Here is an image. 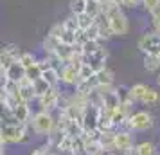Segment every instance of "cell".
I'll return each mask as SVG.
<instances>
[{"mask_svg": "<svg viewBox=\"0 0 160 155\" xmlns=\"http://www.w3.org/2000/svg\"><path fill=\"white\" fill-rule=\"evenodd\" d=\"M101 9L102 15L108 20V25L113 36H126L130 33V20H128V16H126V13L121 6H117L115 2L108 0V2L101 4Z\"/></svg>", "mask_w": 160, "mask_h": 155, "instance_id": "cell-1", "label": "cell"}, {"mask_svg": "<svg viewBox=\"0 0 160 155\" xmlns=\"http://www.w3.org/2000/svg\"><path fill=\"white\" fill-rule=\"evenodd\" d=\"M56 126V116L52 112L36 110L32 112L29 121V132L38 135V137H47Z\"/></svg>", "mask_w": 160, "mask_h": 155, "instance_id": "cell-2", "label": "cell"}, {"mask_svg": "<svg viewBox=\"0 0 160 155\" xmlns=\"http://www.w3.org/2000/svg\"><path fill=\"white\" fill-rule=\"evenodd\" d=\"M0 137L6 144H27L31 142V132L27 125H0Z\"/></svg>", "mask_w": 160, "mask_h": 155, "instance_id": "cell-3", "label": "cell"}, {"mask_svg": "<svg viewBox=\"0 0 160 155\" xmlns=\"http://www.w3.org/2000/svg\"><path fill=\"white\" fill-rule=\"evenodd\" d=\"M153 125H155V121H153V116L149 112L146 110H137V112H131L128 121H126V125L124 128L128 130V132H148V130H151Z\"/></svg>", "mask_w": 160, "mask_h": 155, "instance_id": "cell-4", "label": "cell"}, {"mask_svg": "<svg viewBox=\"0 0 160 155\" xmlns=\"http://www.w3.org/2000/svg\"><path fill=\"white\" fill-rule=\"evenodd\" d=\"M34 101L38 103V110L54 114V112L59 110V105H61V90H59V87H51L43 96L36 97Z\"/></svg>", "mask_w": 160, "mask_h": 155, "instance_id": "cell-5", "label": "cell"}, {"mask_svg": "<svg viewBox=\"0 0 160 155\" xmlns=\"http://www.w3.org/2000/svg\"><path fill=\"white\" fill-rule=\"evenodd\" d=\"M137 47L142 54H157L160 56V34L155 31L142 33L137 40Z\"/></svg>", "mask_w": 160, "mask_h": 155, "instance_id": "cell-6", "label": "cell"}, {"mask_svg": "<svg viewBox=\"0 0 160 155\" xmlns=\"http://www.w3.org/2000/svg\"><path fill=\"white\" fill-rule=\"evenodd\" d=\"M106 61H108V49H106L104 45H101L97 51H94L92 54H88V56L83 58V63H87L94 72H99L104 67H108Z\"/></svg>", "mask_w": 160, "mask_h": 155, "instance_id": "cell-7", "label": "cell"}, {"mask_svg": "<svg viewBox=\"0 0 160 155\" xmlns=\"http://www.w3.org/2000/svg\"><path fill=\"white\" fill-rule=\"evenodd\" d=\"M81 65H74V63H63L61 69L58 70L59 74V85L63 87H76L78 83V74H79Z\"/></svg>", "mask_w": 160, "mask_h": 155, "instance_id": "cell-8", "label": "cell"}, {"mask_svg": "<svg viewBox=\"0 0 160 155\" xmlns=\"http://www.w3.org/2000/svg\"><path fill=\"white\" fill-rule=\"evenodd\" d=\"M97 117H99V108L92 106V105H87V108L83 110L81 119H79V125L83 128V132H94V130H97Z\"/></svg>", "mask_w": 160, "mask_h": 155, "instance_id": "cell-9", "label": "cell"}, {"mask_svg": "<svg viewBox=\"0 0 160 155\" xmlns=\"http://www.w3.org/2000/svg\"><path fill=\"white\" fill-rule=\"evenodd\" d=\"M131 106H133V103H119V106L110 114V117H112V123H113V128H115V130L124 128L126 121H128V117H130V114L133 112Z\"/></svg>", "mask_w": 160, "mask_h": 155, "instance_id": "cell-10", "label": "cell"}, {"mask_svg": "<svg viewBox=\"0 0 160 155\" xmlns=\"http://www.w3.org/2000/svg\"><path fill=\"white\" fill-rule=\"evenodd\" d=\"M20 56V47L15 44H0V63L4 70L8 69L13 61H16Z\"/></svg>", "mask_w": 160, "mask_h": 155, "instance_id": "cell-11", "label": "cell"}, {"mask_svg": "<svg viewBox=\"0 0 160 155\" xmlns=\"http://www.w3.org/2000/svg\"><path fill=\"white\" fill-rule=\"evenodd\" d=\"M130 148H133V133L128 130H115V137H113V152L124 153Z\"/></svg>", "mask_w": 160, "mask_h": 155, "instance_id": "cell-12", "label": "cell"}, {"mask_svg": "<svg viewBox=\"0 0 160 155\" xmlns=\"http://www.w3.org/2000/svg\"><path fill=\"white\" fill-rule=\"evenodd\" d=\"M9 110H11V116L15 119V123L29 126L31 116H32V110H31L29 103H16V105H13Z\"/></svg>", "mask_w": 160, "mask_h": 155, "instance_id": "cell-13", "label": "cell"}, {"mask_svg": "<svg viewBox=\"0 0 160 155\" xmlns=\"http://www.w3.org/2000/svg\"><path fill=\"white\" fill-rule=\"evenodd\" d=\"M4 76H6L8 81L18 83V81H22L23 78H25V69H23V67L18 63V59H16V61H13V63L4 70Z\"/></svg>", "mask_w": 160, "mask_h": 155, "instance_id": "cell-14", "label": "cell"}, {"mask_svg": "<svg viewBox=\"0 0 160 155\" xmlns=\"http://www.w3.org/2000/svg\"><path fill=\"white\" fill-rule=\"evenodd\" d=\"M95 81H97V87H115V74L112 69L104 67L102 70L95 72Z\"/></svg>", "mask_w": 160, "mask_h": 155, "instance_id": "cell-15", "label": "cell"}, {"mask_svg": "<svg viewBox=\"0 0 160 155\" xmlns=\"http://www.w3.org/2000/svg\"><path fill=\"white\" fill-rule=\"evenodd\" d=\"M95 25H97V33H99V42H108L110 38H113L112 29L108 25V20H106V16L102 13L95 18Z\"/></svg>", "mask_w": 160, "mask_h": 155, "instance_id": "cell-16", "label": "cell"}, {"mask_svg": "<svg viewBox=\"0 0 160 155\" xmlns=\"http://www.w3.org/2000/svg\"><path fill=\"white\" fill-rule=\"evenodd\" d=\"M18 94L22 97V101H25V103L34 101L36 96H34V90H32V81H29L27 78H23L22 81H18Z\"/></svg>", "mask_w": 160, "mask_h": 155, "instance_id": "cell-17", "label": "cell"}, {"mask_svg": "<svg viewBox=\"0 0 160 155\" xmlns=\"http://www.w3.org/2000/svg\"><path fill=\"white\" fill-rule=\"evenodd\" d=\"M117 106H119V99H117L115 90H110V92H106V94H102V105L99 106V108H102L104 112L112 114Z\"/></svg>", "mask_w": 160, "mask_h": 155, "instance_id": "cell-18", "label": "cell"}, {"mask_svg": "<svg viewBox=\"0 0 160 155\" xmlns=\"http://www.w3.org/2000/svg\"><path fill=\"white\" fill-rule=\"evenodd\" d=\"M113 137H115V130L110 132H99L97 135V142L101 144L104 152H113Z\"/></svg>", "mask_w": 160, "mask_h": 155, "instance_id": "cell-19", "label": "cell"}, {"mask_svg": "<svg viewBox=\"0 0 160 155\" xmlns=\"http://www.w3.org/2000/svg\"><path fill=\"white\" fill-rule=\"evenodd\" d=\"M158 103H160V92L148 85L144 96H142V99H140V105H146V106H155V105H158Z\"/></svg>", "mask_w": 160, "mask_h": 155, "instance_id": "cell-20", "label": "cell"}, {"mask_svg": "<svg viewBox=\"0 0 160 155\" xmlns=\"http://www.w3.org/2000/svg\"><path fill=\"white\" fill-rule=\"evenodd\" d=\"M110 130H115L112 117H110L108 112H104L102 108H99V117H97V132H110Z\"/></svg>", "mask_w": 160, "mask_h": 155, "instance_id": "cell-21", "label": "cell"}, {"mask_svg": "<svg viewBox=\"0 0 160 155\" xmlns=\"http://www.w3.org/2000/svg\"><path fill=\"white\" fill-rule=\"evenodd\" d=\"M142 63H144V69L148 72H158L160 70V56H157V54H144Z\"/></svg>", "mask_w": 160, "mask_h": 155, "instance_id": "cell-22", "label": "cell"}, {"mask_svg": "<svg viewBox=\"0 0 160 155\" xmlns=\"http://www.w3.org/2000/svg\"><path fill=\"white\" fill-rule=\"evenodd\" d=\"M38 56L31 51H20V56H18V63L23 67V69H29V67L36 65Z\"/></svg>", "mask_w": 160, "mask_h": 155, "instance_id": "cell-23", "label": "cell"}, {"mask_svg": "<svg viewBox=\"0 0 160 155\" xmlns=\"http://www.w3.org/2000/svg\"><path fill=\"white\" fill-rule=\"evenodd\" d=\"M135 152L137 155H157V146L149 142V141H142V142H138L137 146H135Z\"/></svg>", "mask_w": 160, "mask_h": 155, "instance_id": "cell-24", "label": "cell"}, {"mask_svg": "<svg viewBox=\"0 0 160 155\" xmlns=\"http://www.w3.org/2000/svg\"><path fill=\"white\" fill-rule=\"evenodd\" d=\"M117 94V99L119 103H131V97H130V87L128 85H115L113 87Z\"/></svg>", "mask_w": 160, "mask_h": 155, "instance_id": "cell-25", "label": "cell"}, {"mask_svg": "<svg viewBox=\"0 0 160 155\" xmlns=\"http://www.w3.org/2000/svg\"><path fill=\"white\" fill-rule=\"evenodd\" d=\"M49 89H51V85L45 81L43 78H38V80H34V81H32V90H34V96H36V97L43 96Z\"/></svg>", "mask_w": 160, "mask_h": 155, "instance_id": "cell-26", "label": "cell"}, {"mask_svg": "<svg viewBox=\"0 0 160 155\" xmlns=\"http://www.w3.org/2000/svg\"><path fill=\"white\" fill-rule=\"evenodd\" d=\"M68 9H70V15H74V16L85 13V9H87V0H70V2H68Z\"/></svg>", "mask_w": 160, "mask_h": 155, "instance_id": "cell-27", "label": "cell"}, {"mask_svg": "<svg viewBox=\"0 0 160 155\" xmlns=\"http://www.w3.org/2000/svg\"><path fill=\"white\" fill-rule=\"evenodd\" d=\"M149 16H151V25H153V31L160 34V2L155 6V8L149 11Z\"/></svg>", "mask_w": 160, "mask_h": 155, "instance_id": "cell-28", "label": "cell"}, {"mask_svg": "<svg viewBox=\"0 0 160 155\" xmlns=\"http://www.w3.org/2000/svg\"><path fill=\"white\" fill-rule=\"evenodd\" d=\"M61 27L65 31H70V33H78L79 27H78V20H76V16L74 15H68L67 18L61 20Z\"/></svg>", "mask_w": 160, "mask_h": 155, "instance_id": "cell-29", "label": "cell"}, {"mask_svg": "<svg viewBox=\"0 0 160 155\" xmlns=\"http://www.w3.org/2000/svg\"><path fill=\"white\" fill-rule=\"evenodd\" d=\"M76 20H78V27H79V31L88 29V27L95 22V20L88 15V13H81V15H78V16H76Z\"/></svg>", "mask_w": 160, "mask_h": 155, "instance_id": "cell-30", "label": "cell"}, {"mask_svg": "<svg viewBox=\"0 0 160 155\" xmlns=\"http://www.w3.org/2000/svg\"><path fill=\"white\" fill-rule=\"evenodd\" d=\"M85 13H88V15L92 16V18H97V16L102 13L101 9V4L97 2V0H90V2H87V9H85Z\"/></svg>", "mask_w": 160, "mask_h": 155, "instance_id": "cell-31", "label": "cell"}, {"mask_svg": "<svg viewBox=\"0 0 160 155\" xmlns=\"http://www.w3.org/2000/svg\"><path fill=\"white\" fill-rule=\"evenodd\" d=\"M25 78H27L29 81H34L38 78H42V70H40V67H38V61H36V65L25 69Z\"/></svg>", "mask_w": 160, "mask_h": 155, "instance_id": "cell-32", "label": "cell"}, {"mask_svg": "<svg viewBox=\"0 0 160 155\" xmlns=\"http://www.w3.org/2000/svg\"><path fill=\"white\" fill-rule=\"evenodd\" d=\"M158 2H160V0H142V8H144L146 11L149 13V11H151V9L155 8V6H157Z\"/></svg>", "mask_w": 160, "mask_h": 155, "instance_id": "cell-33", "label": "cell"}, {"mask_svg": "<svg viewBox=\"0 0 160 155\" xmlns=\"http://www.w3.org/2000/svg\"><path fill=\"white\" fill-rule=\"evenodd\" d=\"M104 155H122V153H119V152H106Z\"/></svg>", "mask_w": 160, "mask_h": 155, "instance_id": "cell-34", "label": "cell"}, {"mask_svg": "<svg viewBox=\"0 0 160 155\" xmlns=\"http://www.w3.org/2000/svg\"><path fill=\"white\" fill-rule=\"evenodd\" d=\"M157 85H158V89H160V72H158V76H157Z\"/></svg>", "mask_w": 160, "mask_h": 155, "instance_id": "cell-35", "label": "cell"}, {"mask_svg": "<svg viewBox=\"0 0 160 155\" xmlns=\"http://www.w3.org/2000/svg\"><path fill=\"white\" fill-rule=\"evenodd\" d=\"M4 74V67H2V63H0V76Z\"/></svg>", "mask_w": 160, "mask_h": 155, "instance_id": "cell-36", "label": "cell"}, {"mask_svg": "<svg viewBox=\"0 0 160 155\" xmlns=\"http://www.w3.org/2000/svg\"><path fill=\"white\" fill-rule=\"evenodd\" d=\"M97 2H99V4H104V2H108V0H97Z\"/></svg>", "mask_w": 160, "mask_h": 155, "instance_id": "cell-37", "label": "cell"}, {"mask_svg": "<svg viewBox=\"0 0 160 155\" xmlns=\"http://www.w3.org/2000/svg\"><path fill=\"white\" fill-rule=\"evenodd\" d=\"M87 2H90V0H87Z\"/></svg>", "mask_w": 160, "mask_h": 155, "instance_id": "cell-38", "label": "cell"}, {"mask_svg": "<svg viewBox=\"0 0 160 155\" xmlns=\"http://www.w3.org/2000/svg\"><path fill=\"white\" fill-rule=\"evenodd\" d=\"M157 155H160V153H157Z\"/></svg>", "mask_w": 160, "mask_h": 155, "instance_id": "cell-39", "label": "cell"}]
</instances>
